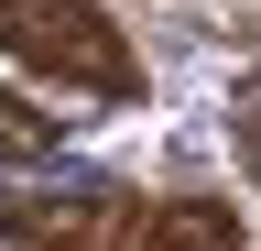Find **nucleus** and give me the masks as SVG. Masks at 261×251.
Masks as SVG:
<instances>
[{
  "label": "nucleus",
  "instance_id": "f257e3e1",
  "mask_svg": "<svg viewBox=\"0 0 261 251\" xmlns=\"http://www.w3.org/2000/svg\"><path fill=\"white\" fill-rule=\"evenodd\" d=\"M0 55L87 87V99H142V55L109 33L98 0H0Z\"/></svg>",
  "mask_w": 261,
  "mask_h": 251
},
{
  "label": "nucleus",
  "instance_id": "f03ea898",
  "mask_svg": "<svg viewBox=\"0 0 261 251\" xmlns=\"http://www.w3.org/2000/svg\"><path fill=\"white\" fill-rule=\"evenodd\" d=\"M0 230H11L22 251H130L142 208H130V186L87 175V186H55V197H11Z\"/></svg>",
  "mask_w": 261,
  "mask_h": 251
},
{
  "label": "nucleus",
  "instance_id": "7ed1b4c3",
  "mask_svg": "<svg viewBox=\"0 0 261 251\" xmlns=\"http://www.w3.org/2000/svg\"><path fill=\"white\" fill-rule=\"evenodd\" d=\"M130 251H240V208H228V197H207V186H185V197L142 208Z\"/></svg>",
  "mask_w": 261,
  "mask_h": 251
},
{
  "label": "nucleus",
  "instance_id": "20e7f679",
  "mask_svg": "<svg viewBox=\"0 0 261 251\" xmlns=\"http://www.w3.org/2000/svg\"><path fill=\"white\" fill-rule=\"evenodd\" d=\"M33 153H55V120L33 109V99H11V87H0V175L33 164Z\"/></svg>",
  "mask_w": 261,
  "mask_h": 251
},
{
  "label": "nucleus",
  "instance_id": "39448f33",
  "mask_svg": "<svg viewBox=\"0 0 261 251\" xmlns=\"http://www.w3.org/2000/svg\"><path fill=\"white\" fill-rule=\"evenodd\" d=\"M228 142H240V175L261 186V66L240 77V99H228Z\"/></svg>",
  "mask_w": 261,
  "mask_h": 251
}]
</instances>
